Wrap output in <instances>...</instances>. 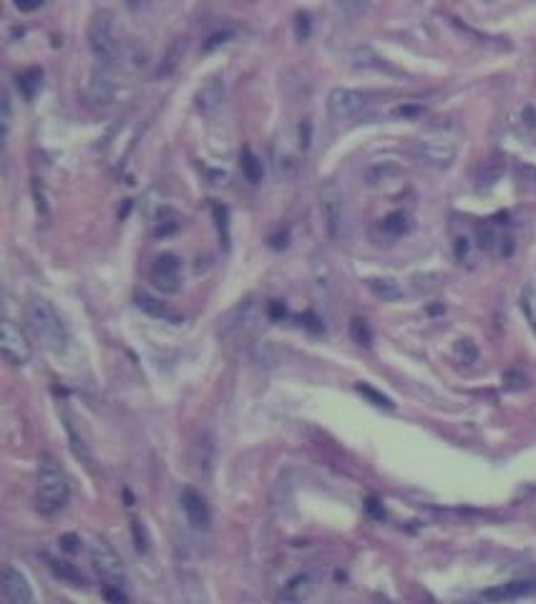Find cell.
Instances as JSON below:
<instances>
[{
    "instance_id": "cell-35",
    "label": "cell",
    "mask_w": 536,
    "mask_h": 604,
    "mask_svg": "<svg viewBox=\"0 0 536 604\" xmlns=\"http://www.w3.org/2000/svg\"><path fill=\"white\" fill-rule=\"evenodd\" d=\"M365 508H367V514L375 516V519H383V516H385V511H383V506H380V501H378V499H367Z\"/></svg>"
},
{
    "instance_id": "cell-14",
    "label": "cell",
    "mask_w": 536,
    "mask_h": 604,
    "mask_svg": "<svg viewBox=\"0 0 536 604\" xmlns=\"http://www.w3.org/2000/svg\"><path fill=\"white\" fill-rule=\"evenodd\" d=\"M504 171H506V156H504V154H491L476 169V186H481V189H486V186H493L501 177H504Z\"/></svg>"
},
{
    "instance_id": "cell-15",
    "label": "cell",
    "mask_w": 536,
    "mask_h": 604,
    "mask_svg": "<svg viewBox=\"0 0 536 604\" xmlns=\"http://www.w3.org/2000/svg\"><path fill=\"white\" fill-rule=\"evenodd\" d=\"M222 101H224V81H222L219 76L206 78L204 86H202V89H199V94H197V109L199 111H212V109H217Z\"/></svg>"
},
{
    "instance_id": "cell-34",
    "label": "cell",
    "mask_w": 536,
    "mask_h": 604,
    "mask_svg": "<svg viewBox=\"0 0 536 604\" xmlns=\"http://www.w3.org/2000/svg\"><path fill=\"white\" fill-rule=\"evenodd\" d=\"M58 544L63 546V549H66V552H78V549H81V546H76L78 544V537H76V534H66V537H61L58 539Z\"/></svg>"
},
{
    "instance_id": "cell-8",
    "label": "cell",
    "mask_w": 536,
    "mask_h": 604,
    "mask_svg": "<svg viewBox=\"0 0 536 604\" xmlns=\"http://www.w3.org/2000/svg\"><path fill=\"white\" fill-rule=\"evenodd\" d=\"M151 282L162 292H179L182 290V259L171 252H164L151 265Z\"/></svg>"
},
{
    "instance_id": "cell-24",
    "label": "cell",
    "mask_w": 536,
    "mask_h": 604,
    "mask_svg": "<svg viewBox=\"0 0 536 604\" xmlns=\"http://www.w3.org/2000/svg\"><path fill=\"white\" fill-rule=\"evenodd\" d=\"M380 227H383V232H385V235H390V237H403L411 224H408V217H405L403 212H393V214H388V217L383 219Z\"/></svg>"
},
{
    "instance_id": "cell-4",
    "label": "cell",
    "mask_w": 536,
    "mask_h": 604,
    "mask_svg": "<svg viewBox=\"0 0 536 604\" xmlns=\"http://www.w3.org/2000/svg\"><path fill=\"white\" fill-rule=\"evenodd\" d=\"M91 564H94L98 579L106 584V590H124L126 574L121 557L103 539H96L94 544H91Z\"/></svg>"
},
{
    "instance_id": "cell-23",
    "label": "cell",
    "mask_w": 536,
    "mask_h": 604,
    "mask_svg": "<svg viewBox=\"0 0 536 604\" xmlns=\"http://www.w3.org/2000/svg\"><path fill=\"white\" fill-rule=\"evenodd\" d=\"M453 355H455V360L461 363V365H473V363H478V347H476V343H473V340H469V338L455 340Z\"/></svg>"
},
{
    "instance_id": "cell-26",
    "label": "cell",
    "mask_w": 536,
    "mask_h": 604,
    "mask_svg": "<svg viewBox=\"0 0 536 604\" xmlns=\"http://www.w3.org/2000/svg\"><path fill=\"white\" fill-rule=\"evenodd\" d=\"M501 242H504V237L499 235V229H496L493 222H486L484 227L478 229V244H481L484 250H496Z\"/></svg>"
},
{
    "instance_id": "cell-1",
    "label": "cell",
    "mask_w": 536,
    "mask_h": 604,
    "mask_svg": "<svg viewBox=\"0 0 536 604\" xmlns=\"http://www.w3.org/2000/svg\"><path fill=\"white\" fill-rule=\"evenodd\" d=\"M28 323L45 350H51L53 355H63L68 350V343H71L68 327L48 300L36 297L28 302Z\"/></svg>"
},
{
    "instance_id": "cell-41",
    "label": "cell",
    "mask_w": 536,
    "mask_h": 604,
    "mask_svg": "<svg viewBox=\"0 0 536 604\" xmlns=\"http://www.w3.org/2000/svg\"><path fill=\"white\" fill-rule=\"evenodd\" d=\"M466 250H469L466 239H458V244H455V255H458V257H463V255H466Z\"/></svg>"
},
{
    "instance_id": "cell-2",
    "label": "cell",
    "mask_w": 536,
    "mask_h": 604,
    "mask_svg": "<svg viewBox=\"0 0 536 604\" xmlns=\"http://www.w3.org/2000/svg\"><path fill=\"white\" fill-rule=\"evenodd\" d=\"M68 501V479L53 456H43L36 473V506L43 514H56Z\"/></svg>"
},
{
    "instance_id": "cell-38",
    "label": "cell",
    "mask_w": 536,
    "mask_h": 604,
    "mask_svg": "<svg viewBox=\"0 0 536 604\" xmlns=\"http://www.w3.org/2000/svg\"><path fill=\"white\" fill-rule=\"evenodd\" d=\"M519 177H529L526 182H529V184H536V169L534 166H529V164H522V166H519Z\"/></svg>"
},
{
    "instance_id": "cell-27",
    "label": "cell",
    "mask_w": 536,
    "mask_h": 604,
    "mask_svg": "<svg viewBox=\"0 0 536 604\" xmlns=\"http://www.w3.org/2000/svg\"><path fill=\"white\" fill-rule=\"evenodd\" d=\"M41 78H43V74H41L38 68H30V71H25V74L18 76V86H21L23 96H25V98H33L36 89L41 86Z\"/></svg>"
},
{
    "instance_id": "cell-7",
    "label": "cell",
    "mask_w": 536,
    "mask_h": 604,
    "mask_svg": "<svg viewBox=\"0 0 536 604\" xmlns=\"http://www.w3.org/2000/svg\"><path fill=\"white\" fill-rule=\"evenodd\" d=\"M367 106V94L355 89H332L328 96V116L332 121H350Z\"/></svg>"
},
{
    "instance_id": "cell-28",
    "label": "cell",
    "mask_w": 536,
    "mask_h": 604,
    "mask_svg": "<svg viewBox=\"0 0 536 604\" xmlns=\"http://www.w3.org/2000/svg\"><path fill=\"white\" fill-rule=\"evenodd\" d=\"M522 310H524V315H526V320L531 323V327L536 330V290L531 288V285H526V288L522 290Z\"/></svg>"
},
{
    "instance_id": "cell-17",
    "label": "cell",
    "mask_w": 536,
    "mask_h": 604,
    "mask_svg": "<svg viewBox=\"0 0 536 604\" xmlns=\"http://www.w3.org/2000/svg\"><path fill=\"white\" fill-rule=\"evenodd\" d=\"M350 63H353L355 68H367V71H390L393 74V68L388 66V61L383 58V56H378V53L373 51V48H355L353 53H350Z\"/></svg>"
},
{
    "instance_id": "cell-37",
    "label": "cell",
    "mask_w": 536,
    "mask_h": 604,
    "mask_svg": "<svg viewBox=\"0 0 536 604\" xmlns=\"http://www.w3.org/2000/svg\"><path fill=\"white\" fill-rule=\"evenodd\" d=\"M3 129H10V96L3 94Z\"/></svg>"
},
{
    "instance_id": "cell-13",
    "label": "cell",
    "mask_w": 536,
    "mask_h": 604,
    "mask_svg": "<svg viewBox=\"0 0 536 604\" xmlns=\"http://www.w3.org/2000/svg\"><path fill=\"white\" fill-rule=\"evenodd\" d=\"M536 592V582L534 579H516V582H506V584H499V587H491V590H484L481 597L486 602H511V599H522V597H529Z\"/></svg>"
},
{
    "instance_id": "cell-18",
    "label": "cell",
    "mask_w": 536,
    "mask_h": 604,
    "mask_svg": "<svg viewBox=\"0 0 536 604\" xmlns=\"http://www.w3.org/2000/svg\"><path fill=\"white\" fill-rule=\"evenodd\" d=\"M191 461L197 466L199 471H209L214 461V438L209 433H202L194 441V453H191Z\"/></svg>"
},
{
    "instance_id": "cell-22",
    "label": "cell",
    "mask_w": 536,
    "mask_h": 604,
    "mask_svg": "<svg viewBox=\"0 0 536 604\" xmlns=\"http://www.w3.org/2000/svg\"><path fill=\"white\" fill-rule=\"evenodd\" d=\"M66 431H68V438H71V449H74V456L81 461V464H86L91 468V453H89V446H86V441H83L81 435H78V431H76L74 426V420L66 418Z\"/></svg>"
},
{
    "instance_id": "cell-29",
    "label": "cell",
    "mask_w": 536,
    "mask_h": 604,
    "mask_svg": "<svg viewBox=\"0 0 536 604\" xmlns=\"http://www.w3.org/2000/svg\"><path fill=\"white\" fill-rule=\"evenodd\" d=\"M358 393H360V396H365V398L370 400V403H373V405H378V408H393V403H390L388 396H383V393H378V391H375V388H370V385L360 383V385H358Z\"/></svg>"
},
{
    "instance_id": "cell-6",
    "label": "cell",
    "mask_w": 536,
    "mask_h": 604,
    "mask_svg": "<svg viewBox=\"0 0 536 604\" xmlns=\"http://www.w3.org/2000/svg\"><path fill=\"white\" fill-rule=\"evenodd\" d=\"M0 347H3V358L6 363L21 368L28 365L30 355H33V345H30L28 335L21 325H15L13 320H3V335H0Z\"/></svg>"
},
{
    "instance_id": "cell-21",
    "label": "cell",
    "mask_w": 536,
    "mask_h": 604,
    "mask_svg": "<svg viewBox=\"0 0 536 604\" xmlns=\"http://www.w3.org/2000/svg\"><path fill=\"white\" fill-rule=\"evenodd\" d=\"M48 567H51V572L58 579H63V582L68 584H74V587H81L83 584V576L81 572L74 567V564H68V561H58V559H48Z\"/></svg>"
},
{
    "instance_id": "cell-36",
    "label": "cell",
    "mask_w": 536,
    "mask_h": 604,
    "mask_svg": "<svg viewBox=\"0 0 536 604\" xmlns=\"http://www.w3.org/2000/svg\"><path fill=\"white\" fill-rule=\"evenodd\" d=\"M43 6V0H18L15 3V8L18 10H23V13H28V10H36V8Z\"/></svg>"
},
{
    "instance_id": "cell-12",
    "label": "cell",
    "mask_w": 536,
    "mask_h": 604,
    "mask_svg": "<svg viewBox=\"0 0 536 604\" xmlns=\"http://www.w3.org/2000/svg\"><path fill=\"white\" fill-rule=\"evenodd\" d=\"M86 96H89V101L94 103V106H98V109L111 106V101H114V81H111L109 68L98 66L94 74H91L89 86H86Z\"/></svg>"
},
{
    "instance_id": "cell-32",
    "label": "cell",
    "mask_w": 536,
    "mask_h": 604,
    "mask_svg": "<svg viewBox=\"0 0 536 604\" xmlns=\"http://www.w3.org/2000/svg\"><path fill=\"white\" fill-rule=\"evenodd\" d=\"M229 38H232V33H214V36H209V38H206V43H204V51H212V48H217V45L227 43Z\"/></svg>"
},
{
    "instance_id": "cell-39",
    "label": "cell",
    "mask_w": 536,
    "mask_h": 604,
    "mask_svg": "<svg viewBox=\"0 0 536 604\" xmlns=\"http://www.w3.org/2000/svg\"><path fill=\"white\" fill-rule=\"evenodd\" d=\"M340 10H350V13H365V3H340Z\"/></svg>"
},
{
    "instance_id": "cell-20",
    "label": "cell",
    "mask_w": 536,
    "mask_h": 604,
    "mask_svg": "<svg viewBox=\"0 0 536 604\" xmlns=\"http://www.w3.org/2000/svg\"><path fill=\"white\" fill-rule=\"evenodd\" d=\"M367 288H370V292H373L375 297H380V300L385 302H393L403 297L400 285H398L396 280H390V277H370V280H367Z\"/></svg>"
},
{
    "instance_id": "cell-10",
    "label": "cell",
    "mask_w": 536,
    "mask_h": 604,
    "mask_svg": "<svg viewBox=\"0 0 536 604\" xmlns=\"http://www.w3.org/2000/svg\"><path fill=\"white\" fill-rule=\"evenodd\" d=\"M179 504H182V511L186 516L191 529L197 531H206L209 524H212V511H209V504L199 491L194 488H184L182 496H179Z\"/></svg>"
},
{
    "instance_id": "cell-5",
    "label": "cell",
    "mask_w": 536,
    "mask_h": 604,
    "mask_svg": "<svg viewBox=\"0 0 536 604\" xmlns=\"http://www.w3.org/2000/svg\"><path fill=\"white\" fill-rule=\"evenodd\" d=\"M320 212H323L325 232L330 239H340L345 235V197L335 182H325L320 189Z\"/></svg>"
},
{
    "instance_id": "cell-11",
    "label": "cell",
    "mask_w": 536,
    "mask_h": 604,
    "mask_svg": "<svg viewBox=\"0 0 536 604\" xmlns=\"http://www.w3.org/2000/svg\"><path fill=\"white\" fill-rule=\"evenodd\" d=\"M0 582H3V594H6L8 604H33V590H30L23 572L6 564L3 574H0Z\"/></svg>"
},
{
    "instance_id": "cell-30",
    "label": "cell",
    "mask_w": 536,
    "mask_h": 604,
    "mask_svg": "<svg viewBox=\"0 0 536 604\" xmlns=\"http://www.w3.org/2000/svg\"><path fill=\"white\" fill-rule=\"evenodd\" d=\"M353 338L358 340L360 345H370V340H373V335H370V327H367L365 320H353Z\"/></svg>"
},
{
    "instance_id": "cell-25",
    "label": "cell",
    "mask_w": 536,
    "mask_h": 604,
    "mask_svg": "<svg viewBox=\"0 0 536 604\" xmlns=\"http://www.w3.org/2000/svg\"><path fill=\"white\" fill-rule=\"evenodd\" d=\"M242 171H244V177L250 179L252 184H257L259 179H262V162H259L257 156L252 154L250 149H244V151H242Z\"/></svg>"
},
{
    "instance_id": "cell-33",
    "label": "cell",
    "mask_w": 536,
    "mask_h": 604,
    "mask_svg": "<svg viewBox=\"0 0 536 604\" xmlns=\"http://www.w3.org/2000/svg\"><path fill=\"white\" fill-rule=\"evenodd\" d=\"M310 33V15L308 13H300L297 15V38L300 41H305Z\"/></svg>"
},
{
    "instance_id": "cell-9",
    "label": "cell",
    "mask_w": 536,
    "mask_h": 604,
    "mask_svg": "<svg viewBox=\"0 0 536 604\" xmlns=\"http://www.w3.org/2000/svg\"><path fill=\"white\" fill-rule=\"evenodd\" d=\"M416 156L431 169H448L455 159V144L448 139H426L416 147Z\"/></svg>"
},
{
    "instance_id": "cell-19",
    "label": "cell",
    "mask_w": 536,
    "mask_h": 604,
    "mask_svg": "<svg viewBox=\"0 0 536 604\" xmlns=\"http://www.w3.org/2000/svg\"><path fill=\"white\" fill-rule=\"evenodd\" d=\"M310 592V576L305 574H297L294 579L285 584V590L279 594L277 604H302V599L308 597Z\"/></svg>"
},
{
    "instance_id": "cell-3",
    "label": "cell",
    "mask_w": 536,
    "mask_h": 604,
    "mask_svg": "<svg viewBox=\"0 0 536 604\" xmlns=\"http://www.w3.org/2000/svg\"><path fill=\"white\" fill-rule=\"evenodd\" d=\"M89 45L98 66L109 68V71L116 68L118 61L124 58V51H121L116 36V21H114L111 10H96L94 13L89 23Z\"/></svg>"
},
{
    "instance_id": "cell-16",
    "label": "cell",
    "mask_w": 536,
    "mask_h": 604,
    "mask_svg": "<svg viewBox=\"0 0 536 604\" xmlns=\"http://www.w3.org/2000/svg\"><path fill=\"white\" fill-rule=\"evenodd\" d=\"M136 308L141 312H147L149 317H156V320H164V323H182V317L169 308V305H164L162 300H156L151 295H136Z\"/></svg>"
},
{
    "instance_id": "cell-31",
    "label": "cell",
    "mask_w": 536,
    "mask_h": 604,
    "mask_svg": "<svg viewBox=\"0 0 536 604\" xmlns=\"http://www.w3.org/2000/svg\"><path fill=\"white\" fill-rule=\"evenodd\" d=\"M504 383H506L508 391H522V388H526V376L522 370H508L504 376Z\"/></svg>"
},
{
    "instance_id": "cell-42",
    "label": "cell",
    "mask_w": 536,
    "mask_h": 604,
    "mask_svg": "<svg viewBox=\"0 0 536 604\" xmlns=\"http://www.w3.org/2000/svg\"><path fill=\"white\" fill-rule=\"evenodd\" d=\"M380 602H383V604H393V602H388V599H383V597H380Z\"/></svg>"
},
{
    "instance_id": "cell-40",
    "label": "cell",
    "mask_w": 536,
    "mask_h": 604,
    "mask_svg": "<svg viewBox=\"0 0 536 604\" xmlns=\"http://www.w3.org/2000/svg\"><path fill=\"white\" fill-rule=\"evenodd\" d=\"M524 116H526V124L536 126V111L531 109V106H526V109H524Z\"/></svg>"
}]
</instances>
